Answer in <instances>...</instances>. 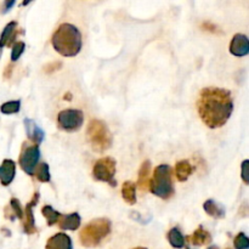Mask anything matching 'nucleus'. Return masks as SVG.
Returning <instances> with one entry per match:
<instances>
[{
	"label": "nucleus",
	"instance_id": "nucleus-1",
	"mask_svg": "<svg viewBox=\"0 0 249 249\" xmlns=\"http://www.w3.org/2000/svg\"><path fill=\"white\" fill-rule=\"evenodd\" d=\"M233 111L231 91L216 87H207L201 90L197 100V112L202 122L209 129L225 125Z\"/></svg>",
	"mask_w": 249,
	"mask_h": 249
},
{
	"label": "nucleus",
	"instance_id": "nucleus-2",
	"mask_svg": "<svg viewBox=\"0 0 249 249\" xmlns=\"http://www.w3.org/2000/svg\"><path fill=\"white\" fill-rule=\"evenodd\" d=\"M51 44L53 49L63 57H74L82 50V33L73 24L62 23L53 34Z\"/></svg>",
	"mask_w": 249,
	"mask_h": 249
},
{
	"label": "nucleus",
	"instance_id": "nucleus-3",
	"mask_svg": "<svg viewBox=\"0 0 249 249\" xmlns=\"http://www.w3.org/2000/svg\"><path fill=\"white\" fill-rule=\"evenodd\" d=\"M111 221L106 218H97L89 221L80 231V243L87 248L97 247L102 240L111 233Z\"/></svg>",
	"mask_w": 249,
	"mask_h": 249
},
{
	"label": "nucleus",
	"instance_id": "nucleus-4",
	"mask_svg": "<svg viewBox=\"0 0 249 249\" xmlns=\"http://www.w3.org/2000/svg\"><path fill=\"white\" fill-rule=\"evenodd\" d=\"M148 189L152 195L162 199H168L174 195L173 184V169L168 164H160L153 172L152 179L150 180Z\"/></svg>",
	"mask_w": 249,
	"mask_h": 249
},
{
	"label": "nucleus",
	"instance_id": "nucleus-5",
	"mask_svg": "<svg viewBox=\"0 0 249 249\" xmlns=\"http://www.w3.org/2000/svg\"><path fill=\"white\" fill-rule=\"evenodd\" d=\"M87 138L90 146L96 152H105L108 150L113 142V138L108 126L100 119H91L88 124Z\"/></svg>",
	"mask_w": 249,
	"mask_h": 249
},
{
	"label": "nucleus",
	"instance_id": "nucleus-6",
	"mask_svg": "<svg viewBox=\"0 0 249 249\" xmlns=\"http://www.w3.org/2000/svg\"><path fill=\"white\" fill-rule=\"evenodd\" d=\"M117 162L112 157H104L96 160L92 168V178L97 181L107 182L109 186L116 187L117 181L114 180L116 175Z\"/></svg>",
	"mask_w": 249,
	"mask_h": 249
},
{
	"label": "nucleus",
	"instance_id": "nucleus-7",
	"mask_svg": "<svg viewBox=\"0 0 249 249\" xmlns=\"http://www.w3.org/2000/svg\"><path fill=\"white\" fill-rule=\"evenodd\" d=\"M84 113L80 109H63L57 114V125L61 130L74 133L83 126Z\"/></svg>",
	"mask_w": 249,
	"mask_h": 249
},
{
	"label": "nucleus",
	"instance_id": "nucleus-8",
	"mask_svg": "<svg viewBox=\"0 0 249 249\" xmlns=\"http://www.w3.org/2000/svg\"><path fill=\"white\" fill-rule=\"evenodd\" d=\"M39 160H40V150L39 146H24L19 155L18 164L21 169L29 177H33L34 170L38 165Z\"/></svg>",
	"mask_w": 249,
	"mask_h": 249
},
{
	"label": "nucleus",
	"instance_id": "nucleus-9",
	"mask_svg": "<svg viewBox=\"0 0 249 249\" xmlns=\"http://www.w3.org/2000/svg\"><path fill=\"white\" fill-rule=\"evenodd\" d=\"M39 201V192H36L29 203H27L26 208L23 211V231L27 235H34L36 233V220H34V214H33V207L36 206Z\"/></svg>",
	"mask_w": 249,
	"mask_h": 249
},
{
	"label": "nucleus",
	"instance_id": "nucleus-10",
	"mask_svg": "<svg viewBox=\"0 0 249 249\" xmlns=\"http://www.w3.org/2000/svg\"><path fill=\"white\" fill-rule=\"evenodd\" d=\"M229 50L236 57H243L249 53V40L245 34H235L231 40Z\"/></svg>",
	"mask_w": 249,
	"mask_h": 249
},
{
	"label": "nucleus",
	"instance_id": "nucleus-11",
	"mask_svg": "<svg viewBox=\"0 0 249 249\" xmlns=\"http://www.w3.org/2000/svg\"><path fill=\"white\" fill-rule=\"evenodd\" d=\"M24 129H26L27 136H28L29 140L34 143L36 146L40 145L43 142L44 138H45V133H44L43 129L38 125L34 121L29 118H24Z\"/></svg>",
	"mask_w": 249,
	"mask_h": 249
},
{
	"label": "nucleus",
	"instance_id": "nucleus-12",
	"mask_svg": "<svg viewBox=\"0 0 249 249\" xmlns=\"http://www.w3.org/2000/svg\"><path fill=\"white\" fill-rule=\"evenodd\" d=\"M16 175V163L12 160H4L0 165V182L2 186H9Z\"/></svg>",
	"mask_w": 249,
	"mask_h": 249
},
{
	"label": "nucleus",
	"instance_id": "nucleus-13",
	"mask_svg": "<svg viewBox=\"0 0 249 249\" xmlns=\"http://www.w3.org/2000/svg\"><path fill=\"white\" fill-rule=\"evenodd\" d=\"M45 249H73V243L70 236L58 232L49 238Z\"/></svg>",
	"mask_w": 249,
	"mask_h": 249
},
{
	"label": "nucleus",
	"instance_id": "nucleus-14",
	"mask_svg": "<svg viewBox=\"0 0 249 249\" xmlns=\"http://www.w3.org/2000/svg\"><path fill=\"white\" fill-rule=\"evenodd\" d=\"M17 36V22L11 21L5 26L0 34V50L4 46H10L15 41Z\"/></svg>",
	"mask_w": 249,
	"mask_h": 249
},
{
	"label": "nucleus",
	"instance_id": "nucleus-15",
	"mask_svg": "<svg viewBox=\"0 0 249 249\" xmlns=\"http://www.w3.org/2000/svg\"><path fill=\"white\" fill-rule=\"evenodd\" d=\"M80 223H82V218L78 213H71L68 215H61L60 220H58V228L61 230H71L75 231L79 229Z\"/></svg>",
	"mask_w": 249,
	"mask_h": 249
},
{
	"label": "nucleus",
	"instance_id": "nucleus-16",
	"mask_svg": "<svg viewBox=\"0 0 249 249\" xmlns=\"http://www.w3.org/2000/svg\"><path fill=\"white\" fill-rule=\"evenodd\" d=\"M185 240H186L189 243H191V245L199 247V246H204V245H208V243H211L212 242V235H211V232H208L207 230H204L203 226H199V228L197 229L194 233H192V236H187Z\"/></svg>",
	"mask_w": 249,
	"mask_h": 249
},
{
	"label": "nucleus",
	"instance_id": "nucleus-17",
	"mask_svg": "<svg viewBox=\"0 0 249 249\" xmlns=\"http://www.w3.org/2000/svg\"><path fill=\"white\" fill-rule=\"evenodd\" d=\"M150 174H151V162L150 160H145L141 164L140 170H139V177H138V185L136 186L145 192L147 190L148 184H150Z\"/></svg>",
	"mask_w": 249,
	"mask_h": 249
},
{
	"label": "nucleus",
	"instance_id": "nucleus-18",
	"mask_svg": "<svg viewBox=\"0 0 249 249\" xmlns=\"http://www.w3.org/2000/svg\"><path fill=\"white\" fill-rule=\"evenodd\" d=\"M194 173V167L191 165V163L186 160H179L175 165V174H177V179L179 181L184 182L191 177V174Z\"/></svg>",
	"mask_w": 249,
	"mask_h": 249
},
{
	"label": "nucleus",
	"instance_id": "nucleus-19",
	"mask_svg": "<svg viewBox=\"0 0 249 249\" xmlns=\"http://www.w3.org/2000/svg\"><path fill=\"white\" fill-rule=\"evenodd\" d=\"M203 209L209 216L215 219H223L225 216V209L221 204L216 203L214 199H208V201L204 202Z\"/></svg>",
	"mask_w": 249,
	"mask_h": 249
},
{
	"label": "nucleus",
	"instance_id": "nucleus-20",
	"mask_svg": "<svg viewBox=\"0 0 249 249\" xmlns=\"http://www.w3.org/2000/svg\"><path fill=\"white\" fill-rule=\"evenodd\" d=\"M5 218L14 221L15 219H23V209L17 198H11L9 208H5Z\"/></svg>",
	"mask_w": 249,
	"mask_h": 249
},
{
	"label": "nucleus",
	"instance_id": "nucleus-21",
	"mask_svg": "<svg viewBox=\"0 0 249 249\" xmlns=\"http://www.w3.org/2000/svg\"><path fill=\"white\" fill-rule=\"evenodd\" d=\"M122 197L130 206L136 203V184L133 181H125L122 186Z\"/></svg>",
	"mask_w": 249,
	"mask_h": 249
},
{
	"label": "nucleus",
	"instance_id": "nucleus-22",
	"mask_svg": "<svg viewBox=\"0 0 249 249\" xmlns=\"http://www.w3.org/2000/svg\"><path fill=\"white\" fill-rule=\"evenodd\" d=\"M168 241H169L170 246L175 249H181L185 246V237L179 230V228L170 229L169 232L167 235Z\"/></svg>",
	"mask_w": 249,
	"mask_h": 249
},
{
	"label": "nucleus",
	"instance_id": "nucleus-23",
	"mask_svg": "<svg viewBox=\"0 0 249 249\" xmlns=\"http://www.w3.org/2000/svg\"><path fill=\"white\" fill-rule=\"evenodd\" d=\"M41 213H43L44 218H46L49 226H53L55 224H57L61 215H62V214L58 213L57 211H55L51 206H44L43 208H41Z\"/></svg>",
	"mask_w": 249,
	"mask_h": 249
},
{
	"label": "nucleus",
	"instance_id": "nucleus-24",
	"mask_svg": "<svg viewBox=\"0 0 249 249\" xmlns=\"http://www.w3.org/2000/svg\"><path fill=\"white\" fill-rule=\"evenodd\" d=\"M34 174H36V178L40 182H49L51 180L50 169H49L48 163H40V164L36 165Z\"/></svg>",
	"mask_w": 249,
	"mask_h": 249
},
{
	"label": "nucleus",
	"instance_id": "nucleus-25",
	"mask_svg": "<svg viewBox=\"0 0 249 249\" xmlns=\"http://www.w3.org/2000/svg\"><path fill=\"white\" fill-rule=\"evenodd\" d=\"M21 109V101L15 100V101H7L0 106V112L2 114H15L18 113Z\"/></svg>",
	"mask_w": 249,
	"mask_h": 249
},
{
	"label": "nucleus",
	"instance_id": "nucleus-26",
	"mask_svg": "<svg viewBox=\"0 0 249 249\" xmlns=\"http://www.w3.org/2000/svg\"><path fill=\"white\" fill-rule=\"evenodd\" d=\"M24 50H26V44H24V41H16V43L12 45V50H11L12 62L18 60V58L21 57L22 53H24Z\"/></svg>",
	"mask_w": 249,
	"mask_h": 249
},
{
	"label": "nucleus",
	"instance_id": "nucleus-27",
	"mask_svg": "<svg viewBox=\"0 0 249 249\" xmlns=\"http://www.w3.org/2000/svg\"><path fill=\"white\" fill-rule=\"evenodd\" d=\"M233 246L236 249H249V240L243 232H240L233 240Z\"/></svg>",
	"mask_w": 249,
	"mask_h": 249
},
{
	"label": "nucleus",
	"instance_id": "nucleus-28",
	"mask_svg": "<svg viewBox=\"0 0 249 249\" xmlns=\"http://www.w3.org/2000/svg\"><path fill=\"white\" fill-rule=\"evenodd\" d=\"M61 67H62V62H60V61H55V62H51V63H49V65L44 66V72L50 74V73L60 70Z\"/></svg>",
	"mask_w": 249,
	"mask_h": 249
},
{
	"label": "nucleus",
	"instance_id": "nucleus-29",
	"mask_svg": "<svg viewBox=\"0 0 249 249\" xmlns=\"http://www.w3.org/2000/svg\"><path fill=\"white\" fill-rule=\"evenodd\" d=\"M248 164H249V160H243L242 165H241V168H242V175H241V177H242L243 182H245L246 185L249 184V179H248V174H247Z\"/></svg>",
	"mask_w": 249,
	"mask_h": 249
},
{
	"label": "nucleus",
	"instance_id": "nucleus-30",
	"mask_svg": "<svg viewBox=\"0 0 249 249\" xmlns=\"http://www.w3.org/2000/svg\"><path fill=\"white\" fill-rule=\"evenodd\" d=\"M15 4H16V1H14V0H11V1H5L4 4H2V7H1V14H6V12L9 11V10L11 9Z\"/></svg>",
	"mask_w": 249,
	"mask_h": 249
},
{
	"label": "nucleus",
	"instance_id": "nucleus-31",
	"mask_svg": "<svg viewBox=\"0 0 249 249\" xmlns=\"http://www.w3.org/2000/svg\"><path fill=\"white\" fill-rule=\"evenodd\" d=\"M203 27L204 29H206V31H208V32H216V27L214 26V24H212V23H209V22H206V23H203Z\"/></svg>",
	"mask_w": 249,
	"mask_h": 249
},
{
	"label": "nucleus",
	"instance_id": "nucleus-32",
	"mask_svg": "<svg viewBox=\"0 0 249 249\" xmlns=\"http://www.w3.org/2000/svg\"><path fill=\"white\" fill-rule=\"evenodd\" d=\"M12 70H14V67H12V65H9V66H7V67H6V70H5V72H4V77L6 78V79H9V78L11 77Z\"/></svg>",
	"mask_w": 249,
	"mask_h": 249
},
{
	"label": "nucleus",
	"instance_id": "nucleus-33",
	"mask_svg": "<svg viewBox=\"0 0 249 249\" xmlns=\"http://www.w3.org/2000/svg\"><path fill=\"white\" fill-rule=\"evenodd\" d=\"M208 249H219V247H218V246H211V247H209Z\"/></svg>",
	"mask_w": 249,
	"mask_h": 249
},
{
	"label": "nucleus",
	"instance_id": "nucleus-34",
	"mask_svg": "<svg viewBox=\"0 0 249 249\" xmlns=\"http://www.w3.org/2000/svg\"><path fill=\"white\" fill-rule=\"evenodd\" d=\"M66 100H68V101H70V100H71V94L66 95Z\"/></svg>",
	"mask_w": 249,
	"mask_h": 249
},
{
	"label": "nucleus",
	"instance_id": "nucleus-35",
	"mask_svg": "<svg viewBox=\"0 0 249 249\" xmlns=\"http://www.w3.org/2000/svg\"><path fill=\"white\" fill-rule=\"evenodd\" d=\"M133 249H147V248H145V247H136V248H133Z\"/></svg>",
	"mask_w": 249,
	"mask_h": 249
},
{
	"label": "nucleus",
	"instance_id": "nucleus-36",
	"mask_svg": "<svg viewBox=\"0 0 249 249\" xmlns=\"http://www.w3.org/2000/svg\"><path fill=\"white\" fill-rule=\"evenodd\" d=\"M186 249H191V248H189V247H187V248H186Z\"/></svg>",
	"mask_w": 249,
	"mask_h": 249
}]
</instances>
